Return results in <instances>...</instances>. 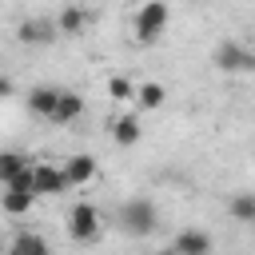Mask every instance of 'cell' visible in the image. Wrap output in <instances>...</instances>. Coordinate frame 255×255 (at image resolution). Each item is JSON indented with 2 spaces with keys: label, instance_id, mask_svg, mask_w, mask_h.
I'll return each instance as SVG.
<instances>
[{
  "label": "cell",
  "instance_id": "5bb4252c",
  "mask_svg": "<svg viewBox=\"0 0 255 255\" xmlns=\"http://www.w3.org/2000/svg\"><path fill=\"white\" fill-rule=\"evenodd\" d=\"M28 167H32V159H24L20 151H4V155H0V183L8 187V183H12L20 171H28Z\"/></svg>",
  "mask_w": 255,
  "mask_h": 255
},
{
  "label": "cell",
  "instance_id": "8fae6325",
  "mask_svg": "<svg viewBox=\"0 0 255 255\" xmlns=\"http://www.w3.org/2000/svg\"><path fill=\"white\" fill-rule=\"evenodd\" d=\"M8 255H52V247H48V239H44V235L24 231V235H16V239H12V251H8Z\"/></svg>",
  "mask_w": 255,
  "mask_h": 255
},
{
  "label": "cell",
  "instance_id": "e0dca14e",
  "mask_svg": "<svg viewBox=\"0 0 255 255\" xmlns=\"http://www.w3.org/2000/svg\"><path fill=\"white\" fill-rule=\"evenodd\" d=\"M108 96H112V100H120V104H128V100H135V96H139V84H131L128 76H112V80H108Z\"/></svg>",
  "mask_w": 255,
  "mask_h": 255
},
{
  "label": "cell",
  "instance_id": "7a4b0ae2",
  "mask_svg": "<svg viewBox=\"0 0 255 255\" xmlns=\"http://www.w3.org/2000/svg\"><path fill=\"white\" fill-rule=\"evenodd\" d=\"M120 223H124L128 235H151L155 223H159V211H155L151 199H128L120 207Z\"/></svg>",
  "mask_w": 255,
  "mask_h": 255
},
{
  "label": "cell",
  "instance_id": "9a60e30c",
  "mask_svg": "<svg viewBox=\"0 0 255 255\" xmlns=\"http://www.w3.org/2000/svg\"><path fill=\"white\" fill-rule=\"evenodd\" d=\"M0 203H4V215H28L32 203H36V195H32V191H16V187H8Z\"/></svg>",
  "mask_w": 255,
  "mask_h": 255
},
{
  "label": "cell",
  "instance_id": "7c38bea8",
  "mask_svg": "<svg viewBox=\"0 0 255 255\" xmlns=\"http://www.w3.org/2000/svg\"><path fill=\"white\" fill-rule=\"evenodd\" d=\"M84 24H88V12H84V8H76V4H68V8L56 16V28H60L64 36H80V32H84Z\"/></svg>",
  "mask_w": 255,
  "mask_h": 255
},
{
  "label": "cell",
  "instance_id": "ba28073f",
  "mask_svg": "<svg viewBox=\"0 0 255 255\" xmlns=\"http://www.w3.org/2000/svg\"><path fill=\"white\" fill-rule=\"evenodd\" d=\"M56 104H60V88H48V84H40V88H32L28 92V108L36 112V116H56Z\"/></svg>",
  "mask_w": 255,
  "mask_h": 255
},
{
  "label": "cell",
  "instance_id": "2e32d148",
  "mask_svg": "<svg viewBox=\"0 0 255 255\" xmlns=\"http://www.w3.org/2000/svg\"><path fill=\"white\" fill-rule=\"evenodd\" d=\"M227 211H231L239 223H255V191H239V195H231Z\"/></svg>",
  "mask_w": 255,
  "mask_h": 255
},
{
  "label": "cell",
  "instance_id": "52a82bcc",
  "mask_svg": "<svg viewBox=\"0 0 255 255\" xmlns=\"http://www.w3.org/2000/svg\"><path fill=\"white\" fill-rule=\"evenodd\" d=\"M56 32H60V28H56V24H48V20H24L16 36H20V44H52V40H56Z\"/></svg>",
  "mask_w": 255,
  "mask_h": 255
},
{
  "label": "cell",
  "instance_id": "8992f818",
  "mask_svg": "<svg viewBox=\"0 0 255 255\" xmlns=\"http://www.w3.org/2000/svg\"><path fill=\"white\" fill-rule=\"evenodd\" d=\"M171 247H175L179 255H211V235L199 231V227H183Z\"/></svg>",
  "mask_w": 255,
  "mask_h": 255
},
{
  "label": "cell",
  "instance_id": "4fadbf2b",
  "mask_svg": "<svg viewBox=\"0 0 255 255\" xmlns=\"http://www.w3.org/2000/svg\"><path fill=\"white\" fill-rule=\"evenodd\" d=\"M112 139H116L120 147H131V143L139 139V120H135V116H120V120L112 124Z\"/></svg>",
  "mask_w": 255,
  "mask_h": 255
},
{
  "label": "cell",
  "instance_id": "d6986e66",
  "mask_svg": "<svg viewBox=\"0 0 255 255\" xmlns=\"http://www.w3.org/2000/svg\"><path fill=\"white\" fill-rule=\"evenodd\" d=\"M155 255H179V251H175V247H163V251H155Z\"/></svg>",
  "mask_w": 255,
  "mask_h": 255
},
{
  "label": "cell",
  "instance_id": "5b68a950",
  "mask_svg": "<svg viewBox=\"0 0 255 255\" xmlns=\"http://www.w3.org/2000/svg\"><path fill=\"white\" fill-rule=\"evenodd\" d=\"M32 171H36V195H64V191L72 187V179H68V171H64V167L36 163Z\"/></svg>",
  "mask_w": 255,
  "mask_h": 255
},
{
  "label": "cell",
  "instance_id": "30bf717a",
  "mask_svg": "<svg viewBox=\"0 0 255 255\" xmlns=\"http://www.w3.org/2000/svg\"><path fill=\"white\" fill-rule=\"evenodd\" d=\"M64 171H68L72 187H80V183H92V179H96V159H92V155H72V159L64 163Z\"/></svg>",
  "mask_w": 255,
  "mask_h": 255
},
{
  "label": "cell",
  "instance_id": "277c9868",
  "mask_svg": "<svg viewBox=\"0 0 255 255\" xmlns=\"http://www.w3.org/2000/svg\"><path fill=\"white\" fill-rule=\"evenodd\" d=\"M68 231H72L76 243H92V239H100V211H96L92 203H76V207L68 211Z\"/></svg>",
  "mask_w": 255,
  "mask_h": 255
},
{
  "label": "cell",
  "instance_id": "ac0fdd59",
  "mask_svg": "<svg viewBox=\"0 0 255 255\" xmlns=\"http://www.w3.org/2000/svg\"><path fill=\"white\" fill-rule=\"evenodd\" d=\"M163 96H167V92H163V84H139L135 104H139V108H159V104H163Z\"/></svg>",
  "mask_w": 255,
  "mask_h": 255
},
{
  "label": "cell",
  "instance_id": "9c48e42d",
  "mask_svg": "<svg viewBox=\"0 0 255 255\" xmlns=\"http://www.w3.org/2000/svg\"><path fill=\"white\" fill-rule=\"evenodd\" d=\"M84 116V96H76V92H64L60 88V104H56V124H72V120H80Z\"/></svg>",
  "mask_w": 255,
  "mask_h": 255
},
{
  "label": "cell",
  "instance_id": "3957f363",
  "mask_svg": "<svg viewBox=\"0 0 255 255\" xmlns=\"http://www.w3.org/2000/svg\"><path fill=\"white\" fill-rule=\"evenodd\" d=\"M211 60H215L219 72H255V52L243 48V44H235V40H219L215 52H211Z\"/></svg>",
  "mask_w": 255,
  "mask_h": 255
},
{
  "label": "cell",
  "instance_id": "6da1fadb",
  "mask_svg": "<svg viewBox=\"0 0 255 255\" xmlns=\"http://www.w3.org/2000/svg\"><path fill=\"white\" fill-rule=\"evenodd\" d=\"M167 0H143L139 8H135V20H131V32H135V40L139 44H155L159 36H163V28H167Z\"/></svg>",
  "mask_w": 255,
  "mask_h": 255
}]
</instances>
